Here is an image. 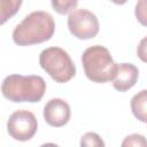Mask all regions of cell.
<instances>
[{
	"label": "cell",
	"instance_id": "cell-1",
	"mask_svg": "<svg viewBox=\"0 0 147 147\" xmlns=\"http://www.w3.org/2000/svg\"><path fill=\"white\" fill-rule=\"evenodd\" d=\"M55 31L53 16L42 10L32 11L17 24L13 31V40L18 46H30L49 40Z\"/></svg>",
	"mask_w": 147,
	"mask_h": 147
},
{
	"label": "cell",
	"instance_id": "cell-2",
	"mask_svg": "<svg viewBox=\"0 0 147 147\" xmlns=\"http://www.w3.org/2000/svg\"><path fill=\"white\" fill-rule=\"evenodd\" d=\"M1 92L11 102H39L46 92V82L34 75H9L2 80Z\"/></svg>",
	"mask_w": 147,
	"mask_h": 147
},
{
	"label": "cell",
	"instance_id": "cell-3",
	"mask_svg": "<svg viewBox=\"0 0 147 147\" xmlns=\"http://www.w3.org/2000/svg\"><path fill=\"white\" fill-rule=\"evenodd\" d=\"M82 63L86 77L94 83L113 80L117 70V63L114 62L110 52L101 45L86 48L82 55Z\"/></svg>",
	"mask_w": 147,
	"mask_h": 147
},
{
	"label": "cell",
	"instance_id": "cell-4",
	"mask_svg": "<svg viewBox=\"0 0 147 147\" xmlns=\"http://www.w3.org/2000/svg\"><path fill=\"white\" fill-rule=\"evenodd\" d=\"M40 67L56 83H67L76 75V67L70 55L60 47H48L39 55Z\"/></svg>",
	"mask_w": 147,
	"mask_h": 147
},
{
	"label": "cell",
	"instance_id": "cell-5",
	"mask_svg": "<svg viewBox=\"0 0 147 147\" xmlns=\"http://www.w3.org/2000/svg\"><path fill=\"white\" fill-rule=\"evenodd\" d=\"M68 28L71 34L78 39L94 38L100 30L98 17L87 9H75L68 16Z\"/></svg>",
	"mask_w": 147,
	"mask_h": 147
},
{
	"label": "cell",
	"instance_id": "cell-6",
	"mask_svg": "<svg viewBox=\"0 0 147 147\" xmlns=\"http://www.w3.org/2000/svg\"><path fill=\"white\" fill-rule=\"evenodd\" d=\"M38 129L36 116L25 109L14 111L7 122V131L9 136L18 141H28L34 137Z\"/></svg>",
	"mask_w": 147,
	"mask_h": 147
},
{
	"label": "cell",
	"instance_id": "cell-7",
	"mask_svg": "<svg viewBox=\"0 0 147 147\" xmlns=\"http://www.w3.org/2000/svg\"><path fill=\"white\" fill-rule=\"evenodd\" d=\"M70 106L62 99H51L44 107V118L46 123L54 127L64 126L70 119Z\"/></svg>",
	"mask_w": 147,
	"mask_h": 147
},
{
	"label": "cell",
	"instance_id": "cell-8",
	"mask_svg": "<svg viewBox=\"0 0 147 147\" xmlns=\"http://www.w3.org/2000/svg\"><path fill=\"white\" fill-rule=\"evenodd\" d=\"M139 77L138 68L132 63H121L117 64L116 74L111 80L113 86L118 92H126L132 88Z\"/></svg>",
	"mask_w": 147,
	"mask_h": 147
},
{
	"label": "cell",
	"instance_id": "cell-9",
	"mask_svg": "<svg viewBox=\"0 0 147 147\" xmlns=\"http://www.w3.org/2000/svg\"><path fill=\"white\" fill-rule=\"evenodd\" d=\"M131 110L138 121L147 123V90H142L132 96Z\"/></svg>",
	"mask_w": 147,
	"mask_h": 147
},
{
	"label": "cell",
	"instance_id": "cell-10",
	"mask_svg": "<svg viewBox=\"0 0 147 147\" xmlns=\"http://www.w3.org/2000/svg\"><path fill=\"white\" fill-rule=\"evenodd\" d=\"M23 0H0V23L5 24L20 10Z\"/></svg>",
	"mask_w": 147,
	"mask_h": 147
},
{
	"label": "cell",
	"instance_id": "cell-11",
	"mask_svg": "<svg viewBox=\"0 0 147 147\" xmlns=\"http://www.w3.org/2000/svg\"><path fill=\"white\" fill-rule=\"evenodd\" d=\"M51 2L53 9L60 15L71 13L78 5V0H51Z\"/></svg>",
	"mask_w": 147,
	"mask_h": 147
},
{
	"label": "cell",
	"instance_id": "cell-12",
	"mask_svg": "<svg viewBox=\"0 0 147 147\" xmlns=\"http://www.w3.org/2000/svg\"><path fill=\"white\" fill-rule=\"evenodd\" d=\"M134 15L141 25L147 26V0H138L134 8Z\"/></svg>",
	"mask_w": 147,
	"mask_h": 147
},
{
	"label": "cell",
	"instance_id": "cell-13",
	"mask_svg": "<svg viewBox=\"0 0 147 147\" xmlns=\"http://www.w3.org/2000/svg\"><path fill=\"white\" fill-rule=\"evenodd\" d=\"M80 146H105V142L102 141V139L100 138V136L95 132H87L82 137L80 140Z\"/></svg>",
	"mask_w": 147,
	"mask_h": 147
},
{
	"label": "cell",
	"instance_id": "cell-14",
	"mask_svg": "<svg viewBox=\"0 0 147 147\" xmlns=\"http://www.w3.org/2000/svg\"><path fill=\"white\" fill-rule=\"evenodd\" d=\"M122 146L123 147H125V146H140V147H146L147 146V139L144 136H141V134L133 133V134L127 136L123 140Z\"/></svg>",
	"mask_w": 147,
	"mask_h": 147
},
{
	"label": "cell",
	"instance_id": "cell-15",
	"mask_svg": "<svg viewBox=\"0 0 147 147\" xmlns=\"http://www.w3.org/2000/svg\"><path fill=\"white\" fill-rule=\"evenodd\" d=\"M137 56L145 63H147V37L142 38L137 47Z\"/></svg>",
	"mask_w": 147,
	"mask_h": 147
},
{
	"label": "cell",
	"instance_id": "cell-16",
	"mask_svg": "<svg viewBox=\"0 0 147 147\" xmlns=\"http://www.w3.org/2000/svg\"><path fill=\"white\" fill-rule=\"evenodd\" d=\"M111 2H114V3H116V5H124L127 0H110Z\"/></svg>",
	"mask_w": 147,
	"mask_h": 147
}]
</instances>
